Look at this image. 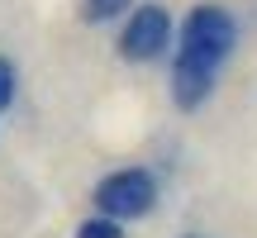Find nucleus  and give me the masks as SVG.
<instances>
[{
  "instance_id": "obj_3",
  "label": "nucleus",
  "mask_w": 257,
  "mask_h": 238,
  "mask_svg": "<svg viewBox=\"0 0 257 238\" xmlns=\"http://www.w3.org/2000/svg\"><path fill=\"white\" fill-rule=\"evenodd\" d=\"M167 38H172V19H167L162 5H143L134 10V19L124 24L119 34V53L128 62H153V57H162Z\"/></svg>"
},
{
  "instance_id": "obj_7",
  "label": "nucleus",
  "mask_w": 257,
  "mask_h": 238,
  "mask_svg": "<svg viewBox=\"0 0 257 238\" xmlns=\"http://www.w3.org/2000/svg\"><path fill=\"white\" fill-rule=\"evenodd\" d=\"M10 100H15V67L0 57V110H10Z\"/></svg>"
},
{
  "instance_id": "obj_6",
  "label": "nucleus",
  "mask_w": 257,
  "mask_h": 238,
  "mask_svg": "<svg viewBox=\"0 0 257 238\" xmlns=\"http://www.w3.org/2000/svg\"><path fill=\"white\" fill-rule=\"evenodd\" d=\"M76 238H124L119 219H105V214H95V219L76 224Z\"/></svg>"
},
{
  "instance_id": "obj_1",
  "label": "nucleus",
  "mask_w": 257,
  "mask_h": 238,
  "mask_svg": "<svg viewBox=\"0 0 257 238\" xmlns=\"http://www.w3.org/2000/svg\"><path fill=\"white\" fill-rule=\"evenodd\" d=\"M157 200V181L143 172V167H124V172H110L100 186H95V210L105 219H143Z\"/></svg>"
},
{
  "instance_id": "obj_2",
  "label": "nucleus",
  "mask_w": 257,
  "mask_h": 238,
  "mask_svg": "<svg viewBox=\"0 0 257 238\" xmlns=\"http://www.w3.org/2000/svg\"><path fill=\"white\" fill-rule=\"evenodd\" d=\"M233 53V19L224 15L219 5H200L191 10V19H186V34H181V57H191V62L210 67V72H219V62Z\"/></svg>"
},
{
  "instance_id": "obj_4",
  "label": "nucleus",
  "mask_w": 257,
  "mask_h": 238,
  "mask_svg": "<svg viewBox=\"0 0 257 238\" xmlns=\"http://www.w3.org/2000/svg\"><path fill=\"white\" fill-rule=\"evenodd\" d=\"M210 86H214V72H210V67L191 62V57H176V67H172V95H176L181 110H195V105L210 95Z\"/></svg>"
},
{
  "instance_id": "obj_5",
  "label": "nucleus",
  "mask_w": 257,
  "mask_h": 238,
  "mask_svg": "<svg viewBox=\"0 0 257 238\" xmlns=\"http://www.w3.org/2000/svg\"><path fill=\"white\" fill-rule=\"evenodd\" d=\"M124 10H128V0H81V15L91 19V24H110Z\"/></svg>"
}]
</instances>
